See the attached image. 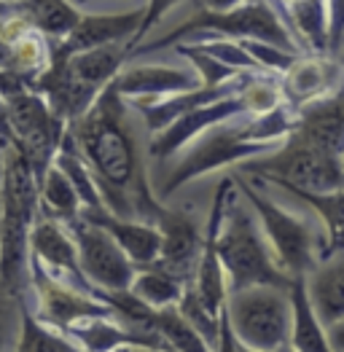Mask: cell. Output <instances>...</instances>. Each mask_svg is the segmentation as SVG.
I'll use <instances>...</instances> for the list:
<instances>
[{"label":"cell","mask_w":344,"mask_h":352,"mask_svg":"<svg viewBox=\"0 0 344 352\" xmlns=\"http://www.w3.org/2000/svg\"><path fill=\"white\" fill-rule=\"evenodd\" d=\"M67 135L94 175L103 207L118 218L156 223L164 207L145 183L140 151L127 121V102L114 84L103 89L94 105L67 126Z\"/></svg>","instance_id":"1"},{"label":"cell","mask_w":344,"mask_h":352,"mask_svg":"<svg viewBox=\"0 0 344 352\" xmlns=\"http://www.w3.org/2000/svg\"><path fill=\"white\" fill-rule=\"evenodd\" d=\"M293 126H296V113L283 102L280 108L264 116H239L207 129L194 143H189L183 159L162 183L159 197L167 199L194 177L221 170L226 164H237V162L245 164L264 153H272L275 148L283 146V140L293 132Z\"/></svg>","instance_id":"2"},{"label":"cell","mask_w":344,"mask_h":352,"mask_svg":"<svg viewBox=\"0 0 344 352\" xmlns=\"http://www.w3.org/2000/svg\"><path fill=\"white\" fill-rule=\"evenodd\" d=\"M0 291L22 301L30 288V234L38 221V177L17 146L3 148L0 191Z\"/></svg>","instance_id":"3"},{"label":"cell","mask_w":344,"mask_h":352,"mask_svg":"<svg viewBox=\"0 0 344 352\" xmlns=\"http://www.w3.org/2000/svg\"><path fill=\"white\" fill-rule=\"evenodd\" d=\"M215 250L226 274L229 294L256 288V285H272V288H290L293 280L280 269L266 236L261 232L256 212L245 199L237 197V186L231 188L224 221L215 236Z\"/></svg>","instance_id":"4"},{"label":"cell","mask_w":344,"mask_h":352,"mask_svg":"<svg viewBox=\"0 0 344 352\" xmlns=\"http://www.w3.org/2000/svg\"><path fill=\"white\" fill-rule=\"evenodd\" d=\"M234 186L239 188L242 199L256 212L261 232L266 236L280 269L290 280H301L325 258V232L320 221H310L304 215H296L277 202H272L266 194L258 191L253 180L245 175L234 177Z\"/></svg>","instance_id":"5"},{"label":"cell","mask_w":344,"mask_h":352,"mask_svg":"<svg viewBox=\"0 0 344 352\" xmlns=\"http://www.w3.org/2000/svg\"><path fill=\"white\" fill-rule=\"evenodd\" d=\"M197 32H210L226 41H261L269 46H277L288 54H299V43L296 38L288 32L283 25L277 8L269 0H248L231 11H210V8H200L191 19H186L183 25L172 30L170 35L153 41V43H140L129 57L138 54H151L167 46H178L183 43V38L197 35Z\"/></svg>","instance_id":"6"},{"label":"cell","mask_w":344,"mask_h":352,"mask_svg":"<svg viewBox=\"0 0 344 352\" xmlns=\"http://www.w3.org/2000/svg\"><path fill=\"white\" fill-rule=\"evenodd\" d=\"M224 309L242 347L258 352H283L290 347V288L286 291L272 285H256L234 291L226 298Z\"/></svg>","instance_id":"7"},{"label":"cell","mask_w":344,"mask_h":352,"mask_svg":"<svg viewBox=\"0 0 344 352\" xmlns=\"http://www.w3.org/2000/svg\"><path fill=\"white\" fill-rule=\"evenodd\" d=\"M242 173L275 186H290L310 194L344 191V162L325 151L307 146L288 135L283 146L242 164Z\"/></svg>","instance_id":"8"},{"label":"cell","mask_w":344,"mask_h":352,"mask_svg":"<svg viewBox=\"0 0 344 352\" xmlns=\"http://www.w3.org/2000/svg\"><path fill=\"white\" fill-rule=\"evenodd\" d=\"M6 111H8V124L14 135V146L25 153L32 173L41 177L49 173V167L57 159V151L62 146V138L67 132V124L59 121L46 100L35 94L32 89H19L6 97Z\"/></svg>","instance_id":"9"},{"label":"cell","mask_w":344,"mask_h":352,"mask_svg":"<svg viewBox=\"0 0 344 352\" xmlns=\"http://www.w3.org/2000/svg\"><path fill=\"white\" fill-rule=\"evenodd\" d=\"M67 232L78 248V264L94 294H121L132 288L138 266L127 258V253L114 242V236L84 218L67 223Z\"/></svg>","instance_id":"10"},{"label":"cell","mask_w":344,"mask_h":352,"mask_svg":"<svg viewBox=\"0 0 344 352\" xmlns=\"http://www.w3.org/2000/svg\"><path fill=\"white\" fill-rule=\"evenodd\" d=\"M30 288H32L35 304H38V312H35L38 320H43L62 333H70L76 325L86 323V320L118 318L114 309L94 294H86L70 283H62L35 264H30Z\"/></svg>","instance_id":"11"},{"label":"cell","mask_w":344,"mask_h":352,"mask_svg":"<svg viewBox=\"0 0 344 352\" xmlns=\"http://www.w3.org/2000/svg\"><path fill=\"white\" fill-rule=\"evenodd\" d=\"M162 234V253L156 266H162L164 272H170L172 277H178L180 283L191 285L197 266L202 258V248H204V232L202 226L183 210H162L156 223H153Z\"/></svg>","instance_id":"12"},{"label":"cell","mask_w":344,"mask_h":352,"mask_svg":"<svg viewBox=\"0 0 344 352\" xmlns=\"http://www.w3.org/2000/svg\"><path fill=\"white\" fill-rule=\"evenodd\" d=\"M30 264L41 266L43 272H49L62 283H70L86 294H94V288L89 285V280L81 272L78 248L67 232V226H62L52 218H43L41 212L30 234Z\"/></svg>","instance_id":"13"},{"label":"cell","mask_w":344,"mask_h":352,"mask_svg":"<svg viewBox=\"0 0 344 352\" xmlns=\"http://www.w3.org/2000/svg\"><path fill=\"white\" fill-rule=\"evenodd\" d=\"M242 89H239L237 94H231V97L215 100V102H210V105H202L197 111L180 116L175 124H170L164 132L153 135V140H151V156L167 159L172 153L183 151L189 143H194V140H197L200 135H204L207 129H213V126H218V124H226L231 118L250 116L248 100H245Z\"/></svg>","instance_id":"14"},{"label":"cell","mask_w":344,"mask_h":352,"mask_svg":"<svg viewBox=\"0 0 344 352\" xmlns=\"http://www.w3.org/2000/svg\"><path fill=\"white\" fill-rule=\"evenodd\" d=\"M140 25H143V8L124 11V14H86V16L81 14L73 32L52 46V54L70 57V54H81L92 49L124 43L127 57H129V43L135 41Z\"/></svg>","instance_id":"15"},{"label":"cell","mask_w":344,"mask_h":352,"mask_svg":"<svg viewBox=\"0 0 344 352\" xmlns=\"http://www.w3.org/2000/svg\"><path fill=\"white\" fill-rule=\"evenodd\" d=\"M290 138L325 151L331 156L344 153V81L328 94L296 111V126Z\"/></svg>","instance_id":"16"},{"label":"cell","mask_w":344,"mask_h":352,"mask_svg":"<svg viewBox=\"0 0 344 352\" xmlns=\"http://www.w3.org/2000/svg\"><path fill=\"white\" fill-rule=\"evenodd\" d=\"M114 87L121 94V100H135V105H148L175 94L194 91L202 87V81L197 73L167 65H132L121 67V73L114 78Z\"/></svg>","instance_id":"17"},{"label":"cell","mask_w":344,"mask_h":352,"mask_svg":"<svg viewBox=\"0 0 344 352\" xmlns=\"http://www.w3.org/2000/svg\"><path fill=\"white\" fill-rule=\"evenodd\" d=\"M81 218L100 226L105 234L114 236V242L127 253V258L138 269L151 266L159 261L162 253V234L153 223H143L135 218H118L114 212H108L105 207L97 210H81Z\"/></svg>","instance_id":"18"},{"label":"cell","mask_w":344,"mask_h":352,"mask_svg":"<svg viewBox=\"0 0 344 352\" xmlns=\"http://www.w3.org/2000/svg\"><path fill=\"white\" fill-rule=\"evenodd\" d=\"M344 70V65L336 59L323 57H296V62L280 76V94L283 102L296 113L299 108H304L307 102H312L317 97L328 94L331 89H336V73Z\"/></svg>","instance_id":"19"},{"label":"cell","mask_w":344,"mask_h":352,"mask_svg":"<svg viewBox=\"0 0 344 352\" xmlns=\"http://www.w3.org/2000/svg\"><path fill=\"white\" fill-rule=\"evenodd\" d=\"M307 283V296L315 309L317 320L323 328H334L344 320V248L334 250L328 258L304 277Z\"/></svg>","instance_id":"20"},{"label":"cell","mask_w":344,"mask_h":352,"mask_svg":"<svg viewBox=\"0 0 344 352\" xmlns=\"http://www.w3.org/2000/svg\"><path fill=\"white\" fill-rule=\"evenodd\" d=\"M290 307H293V325H290V350L293 352H334L328 342V331L317 320L315 309L307 296V283L293 280L290 285Z\"/></svg>","instance_id":"21"},{"label":"cell","mask_w":344,"mask_h":352,"mask_svg":"<svg viewBox=\"0 0 344 352\" xmlns=\"http://www.w3.org/2000/svg\"><path fill=\"white\" fill-rule=\"evenodd\" d=\"M14 8L32 25V30H38L52 43L67 38L81 19V11L70 0H22Z\"/></svg>","instance_id":"22"},{"label":"cell","mask_w":344,"mask_h":352,"mask_svg":"<svg viewBox=\"0 0 344 352\" xmlns=\"http://www.w3.org/2000/svg\"><path fill=\"white\" fill-rule=\"evenodd\" d=\"M38 202H41V215L52 218L62 226L73 223L76 218H81V199L73 188V183L65 177V173L57 164L49 167V173L41 177L38 183Z\"/></svg>","instance_id":"23"},{"label":"cell","mask_w":344,"mask_h":352,"mask_svg":"<svg viewBox=\"0 0 344 352\" xmlns=\"http://www.w3.org/2000/svg\"><path fill=\"white\" fill-rule=\"evenodd\" d=\"M14 352H84L67 333L38 320V315L28 307V301L19 304V325H17V342Z\"/></svg>","instance_id":"24"},{"label":"cell","mask_w":344,"mask_h":352,"mask_svg":"<svg viewBox=\"0 0 344 352\" xmlns=\"http://www.w3.org/2000/svg\"><path fill=\"white\" fill-rule=\"evenodd\" d=\"M286 188L290 197H296L299 202L312 207L317 215L323 232H325V258L344 248V191H331V194H310V191H299L290 186H280Z\"/></svg>","instance_id":"25"},{"label":"cell","mask_w":344,"mask_h":352,"mask_svg":"<svg viewBox=\"0 0 344 352\" xmlns=\"http://www.w3.org/2000/svg\"><path fill=\"white\" fill-rule=\"evenodd\" d=\"M189 285L180 283L178 277H172L170 272H164L162 266L151 264L138 269L129 294L135 298H140L145 307L151 309H167V307H178L180 296Z\"/></svg>","instance_id":"26"},{"label":"cell","mask_w":344,"mask_h":352,"mask_svg":"<svg viewBox=\"0 0 344 352\" xmlns=\"http://www.w3.org/2000/svg\"><path fill=\"white\" fill-rule=\"evenodd\" d=\"M178 312L189 320V325L200 333L202 339L210 344V350H215V342H218V328H221V312L215 315V312H210L204 304H202V298L194 294V288L189 285L183 296H180V301H178Z\"/></svg>","instance_id":"27"},{"label":"cell","mask_w":344,"mask_h":352,"mask_svg":"<svg viewBox=\"0 0 344 352\" xmlns=\"http://www.w3.org/2000/svg\"><path fill=\"white\" fill-rule=\"evenodd\" d=\"M22 301H17V298H11L8 294L0 291V352H6L11 342H17L14 339V323H19V304Z\"/></svg>","instance_id":"28"},{"label":"cell","mask_w":344,"mask_h":352,"mask_svg":"<svg viewBox=\"0 0 344 352\" xmlns=\"http://www.w3.org/2000/svg\"><path fill=\"white\" fill-rule=\"evenodd\" d=\"M180 0H145L143 6V25H140V30H138V35H135V41L129 43V54L143 43V38L148 35V30L153 28V25H159L162 22V16L170 11L172 6H178Z\"/></svg>","instance_id":"29"},{"label":"cell","mask_w":344,"mask_h":352,"mask_svg":"<svg viewBox=\"0 0 344 352\" xmlns=\"http://www.w3.org/2000/svg\"><path fill=\"white\" fill-rule=\"evenodd\" d=\"M0 146H14V135H11V124H8V111H6V97L0 94Z\"/></svg>","instance_id":"30"},{"label":"cell","mask_w":344,"mask_h":352,"mask_svg":"<svg viewBox=\"0 0 344 352\" xmlns=\"http://www.w3.org/2000/svg\"><path fill=\"white\" fill-rule=\"evenodd\" d=\"M328 342H331L334 352H344V320L336 323L334 328H328Z\"/></svg>","instance_id":"31"},{"label":"cell","mask_w":344,"mask_h":352,"mask_svg":"<svg viewBox=\"0 0 344 352\" xmlns=\"http://www.w3.org/2000/svg\"><path fill=\"white\" fill-rule=\"evenodd\" d=\"M242 3H248V0H207L204 8H210V11H231V8L242 6Z\"/></svg>","instance_id":"32"},{"label":"cell","mask_w":344,"mask_h":352,"mask_svg":"<svg viewBox=\"0 0 344 352\" xmlns=\"http://www.w3.org/2000/svg\"><path fill=\"white\" fill-rule=\"evenodd\" d=\"M0 188H3V146H0Z\"/></svg>","instance_id":"33"},{"label":"cell","mask_w":344,"mask_h":352,"mask_svg":"<svg viewBox=\"0 0 344 352\" xmlns=\"http://www.w3.org/2000/svg\"><path fill=\"white\" fill-rule=\"evenodd\" d=\"M0 3H3V6H11V8H14V6H19L22 0H0Z\"/></svg>","instance_id":"34"},{"label":"cell","mask_w":344,"mask_h":352,"mask_svg":"<svg viewBox=\"0 0 344 352\" xmlns=\"http://www.w3.org/2000/svg\"><path fill=\"white\" fill-rule=\"evenodd\" d=\"M8 11H14V8H11V6H3V3H0V16H6Z\"/></svg>","instance_id":"35"},{"label":"cell","mask_w":344,"mask_h":352,"mask_svg":"<svg viewBox=\"0 0 344 352\" xmlns=\"http://www.w3.org/2000/svg\"><path fill=\"white\" fill-rule=\"evenodd\" d=\"M336 59H339V62L344 65V43H342V49H339V54H336Z\"/></svg>","instance_id":"36"},{"label":"cell","mask_w":344,"mask_h":352,"mask_svg":"<svg viewBox=\"0 0 344 352\" xmlns=\"http://www.w3.org/2000/svg\"><path fill=\"white\" fill-rule=\"evenodd\" d=\"M84 3H92V0H76V6H84Z\"/></svg>","instance_id":"37"},{"label":"cell","mask_w":344,"mask_h":352,"mask_svg":"<svg viewBox=\"0 0 344 352\" xmlns=\"http://www.w3.org/2000/svg\"><path fill=\"white\" fill-rule=\"evenodd\" d=\"M114 352H129V347H121V350H114Z\"/></svg>","instance_id":"38"},{"label":"cell","mask_w":344,"mask_h":352,"mask_svg":"<svg viewBox=\"0 0 344 352\" xmlns=\"http://www.w3.org/2000/svg\"><path fill=\"white\" fill-rule=\"evenodd\" d=\"M242 352H258V350H248V347H245V350H242Z\"/></svg>","instance_id":"39"},{"label":"cell","mask_w":344,"mask_h":352,"mask_svg":"<svg viewBox=\"0 0 344 352\" xmlns=\"http://www.w3.org/2000/svg\"><path fill=\"white\" fill-rule=\"evenodd\" d=\"M283 352H293V350H290V347H286V350H283Z\"/></svg>","instance_id":"40"},{"label":"cell","mask_w":344,"mask_h":352,"mask_svg":"<svg viewBox=\"0 0 344 352\" xmlns=\"http://www.w3.org/2000/svg\"><path fill=\"white\" fill-rule=\"evenodd\" d=\"M0 191H3V188H0ZM0 212H3V207H0Z\"/></svg>","instance_id":"41"},{"label":"cell","mask_w":344,"mask_h":352,"mask_svg":"<svg viewBox=\"0 0 344 352\" xmlns=\"http://www.w3.org/2000/svg\"><path fill=\"white\" fill-rule=\"evenodd\" d=\"M342 162H344V153H342Z\"/></svg>","instance_id":"42"}]
</instances>
